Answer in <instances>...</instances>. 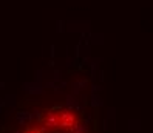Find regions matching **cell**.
Wrapping results in <instances>:
<instances>
[{
	"mask_svg": "<svg viewBox=\"0 0 153 133\" xmlns=\"http://www.w3.org/2000/svg\"><path fill=\"white\" fill-rule=\"evenodd\" d=\"M25 133H43L39 127H31V129H28V130H26Z\"/></svg>",
	"mask_w": 153,
	"mask_h": 133,
	"instance_id": "cell-3",
	"label": "cell"
},
{
	"mask_svg": "<svg viewBox=\"0 0 153 133\" xmlns=\"http://www.w3.org/2000/svg\"><path fill=\"white\" fill-rule=\"evenodd\" d=\"M42 126L50 132L59 130V108H51L45 111L42 116Z\"/></svg>",
	"mask_w": 153,
	"mask_h": 133,
	"instance_id": "cell-2",
	"label": "cell"
},
{
	"mask_svg": "<svg viewBox=\"0 0 153 133\" xmlns=\"http://www.w3.org/2000/svg\"><path fill=\"white\" fill-rule=\"evenodd\" d=\"M80 122L79 113L70 108H59V129L73 132Z\"/></svg>",
	"mask_w": 153,
	"mask_h": 133,
	"instance_id": "cell-1",
	"label": "cell"
}]
</instances>
